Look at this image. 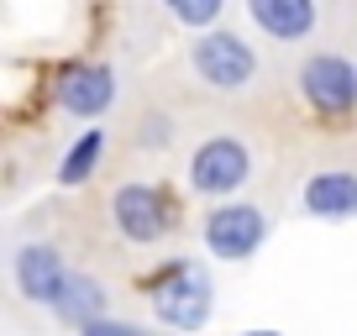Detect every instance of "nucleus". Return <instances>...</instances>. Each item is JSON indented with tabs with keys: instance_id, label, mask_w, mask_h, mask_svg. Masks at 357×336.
Returning <instances> with one entry per match:
<instances>
[{
	"instance_id": "9",
	"label": "nucleus",
	"mask_w": 357,
	"mask_h": 336,
	"mask_svg": "<svg viewBox=\"0 0 357 336\" xmlns=\"http://www.w3.org/2000/svg\"><path fill=\"white\" fill-rule=\"evenodd\" d=\"M305 215L315 221H357V174L352 168H321L300 190Z\"/></svg>"
},
{
	"instance_id": "8",
	"label": "nucleus",
	"mask_w": 357,
	"mask_h": 336,
	"mask_svg": "<svg viewBox=\"0 0 357 336\" xmlns=\"http://www.w3.org/2000/svg\"><path fill=\"white\" fill-rule=\"evenodd\" d=\"M116 100V68L111 63H68L58 74V111L74 121H95Z\"/></svg>"
},
{
	"instance_id": "11",
	"label": "nucleus",
	"mask_w": 357,
	"mask_h": 336,
	"mask_svg": "<svg viewBox=\"0 0 357 336\" xmlns=\"http://www.w3.org/2000/svg\"><path fill=\"white\" fill-rule=\"evenodd\" d=\"M105 310H111V294L100 289V279H89V273H68L63 300L53 305L58 321H63V326H79V331H84L89 321H100Z\"/></svg>"
},
{
	"instance_id": "5",
	"label": "nucleus",
	"mask_w": 357,
	"mask_h": 336,
	"mask_svg": "<svg viewBox=\"0 0 357 336\" xmlns=\"http://www.w3.org/2000/svg\"><path fill=\"white\" fill-rule=\"evenodd\" d=\"M252 179V153L236 137H205L190 153V190L205 200H226Z\"/></svg>"
},
{
	"instance_id": "10",
	"label": "nucleus",
	"mask_w": 357,
	"mask_h": 336,
	"mask_svg": "<svg viewBox=\"0 0 357 336\" xmlns=\"http://www.w3.org/2000/svg\"><path fill=\"white\" fill-rule=\"evenodd\" d=\"M247 16L263 37L273 43H300V37L315 32L321 22V6L315 0H247Z\"/></svg>"
},
{
	"instance_id": "2",
	"label": "nucleus",
	"mask_w": 357,
	"mask_h": 336,
	"mask_svg": "<svg viewBox=\"0 0 357 336\" xmlns=\"http://www.w3.org/2000/svg\"><path fill=\"white\" fill-rule=\"evenodd\" d=\"M190 68H195L200 84H211V90H221V95H236V90H247L257 79L263 63H257V53H252L247 37L221 32V26H205V32H195V43H190Z\"/></svg>"
},
{
	"instance_id": "4",
	"label": "nucleus",
	"mask_w": 357,
	"mask_h": 336,
	"mask_svg": "<svg viewBox=\"0 0 357 336\" xmlns=\"http://www.w3.org/2000/svg\"><path fill=\"white\" fill-rule=\"evenodd\" d=\"M300 100L315 116H352L357 111V58L342 53H310L300 63Z\"/></svg>"
},
{
	"instance_id": "3",
	"label": "nucleus",
	"mask_w": 357,
	"mask_h": 336,
	"mask_svg": "<svg viewBox=\"0 0 357 336\" xmlns=\"http://www.w3.org/2000/svg\"><path fill=\"white\" fill-rule=\"evenodd\" d=\"M200 236H205V252H211V258L247 263L257 247L268 242V211L252 205V200H231V194H226V200H215L211 211H205Z\"/></svg>"
},
{
	"instance_id": "12",
	"label": "nucleus",
	"mask_w": 357,
	"mask_h": 336,
	"mask_svg": "<svg viewBox=\"0 0 357 336\" xmlns=\"http://www.w3.org/2000/svg\"><path fill=\"white\" fill-rule=\"evenodd\" d=\"M100 153H105V132L100 126H84V137H79L63 153V163H58V184H63V190H79V184L100 168Z\"/></svg>"
},
{
	"instance_id": "13",
	"label": "nucleus",
	"mask_w": 357,
	"mask_h": 336,
	"mask_svg": "<svg viewBox=\"0 0 357 336\" xmlns=\"http://www.w3.org/2000/svg\"><path fill=\"white\" fill-rule=\"evenodd\" d=\"M163 11L174 16L178 26H190V32H205V26L221 22L226 0H163Z\"/></svg>"
},
{
	"instance_id": "6",
	"label": "nucleus",
	"mask_w": 357,
	"mask_h": 336,
	"mask_svg": "<svg viewBox=\"0 0 357 336\" xmlns=\"http://www.w3.org/2000/svg\"><path fill=\"white\" fill-rule=\"evenodd\" d=\"M111 226L126 236V242H137V247L158 242V236L168 231V200H163V190H158V184H142V179L116 184V190H111Z\"/></svg>"
},
{
	"instance_id": "1",
	"label": "nucleus",
	"mask_w": 357,
	"mask_h": 336,
	"mask_svg": "<svg viewBox=\"0 0 357 336\" xmlns=\"http://www.w3.org/2000/svg\"><path fill=\"white\" fill-rule=\"evenodd\" d=\"M147 305H153L158 326H174V331H200L215 310V284L211 273L195 258H178L168 268H158L153 289H147Z\"/></svg>"
},
{
	"instance_id": "7",
	"label": "nucleus",
	"mask_w": 357,
	"mask_h": 336,
	"mask_svg": "<svg viewBox=\"0 0 357 336\" xmlns=\"http://www.w3.org/2000/svg\"><path fill=\"white\" fill-rule=\"evenodd\" d=\"M68 273L74 268L63 263V252L47 247V242H26V247H16V258H11V279H16V289H22V300L47 305V310L63 300Z\"/></svg>"
}]
</instances>
